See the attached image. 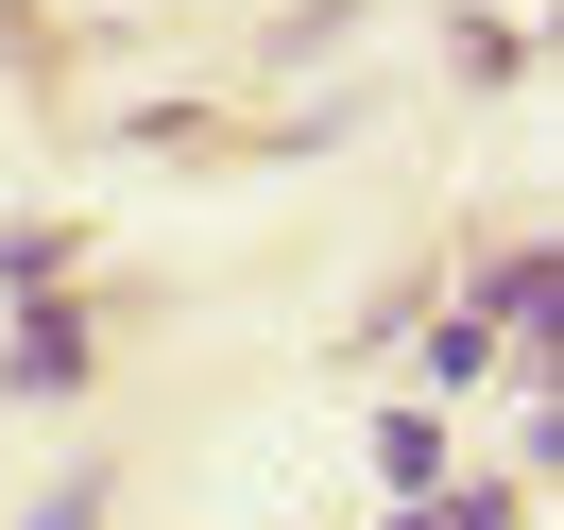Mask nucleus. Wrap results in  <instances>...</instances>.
Instances as JSON below:
<instances>
[{
    "label": "nucleus",
    "mask_w": 564,
    "mask_h": 530,
    "mask_svg": "<svg viewBox=\"0 0 564 530\" xmlns=\"http://www.w3.org/2000/svg\"><path fill=\"white\" fill-rule=\"evenodd\" d=\"M18 530H104V479H69V496H35Z\"/></svg>",
    "instance_id": "3"
},
{
    "label": "nucleus",
    "mask_w": 564,
    "mask_h": 530,
    "mask_svg": "<svg viewBox=\"0 0 564 530\" xmlns=\"http://www.w3.org/2000/svg\"><path fill=\"white\" fill-rule=\"evenodd\" d=\"M86 359H104V343H86L69 309H35V325H18V393H86Z\"/></svg>",
    "instance_id": "1"
},
{
    "label": "nucleus",
    "mask_w": 564,
    "mask_h": 530,
    "mask_svg": "<svg viewBox=\"0 0 564 530\" xmlns=\"http://www.w3.org/2000/svg\"><path fill=\"white\" fill-rule=\"evenodd\" d=\"M377 479H393V496H445V411H393V428H377Z\"/></svg>",
    "instance_id": "2"
},
{
    "label": "nucleus",
    "mask_w": 564,
    "mask_h": 530,
    "mask_svg": "<svg viewBox=\"0 0 564 530\" xmlns=\"http://www.w3.org/2000/svg\"><path fill=\"white\" fill-rule=\"evenodd\" d=\"M393 530H496V496H411Z\"/></svg>",
    "instance_id": "4"
}]
</instances>
